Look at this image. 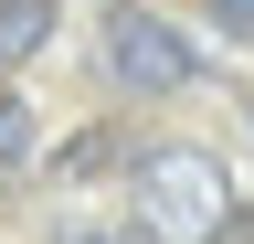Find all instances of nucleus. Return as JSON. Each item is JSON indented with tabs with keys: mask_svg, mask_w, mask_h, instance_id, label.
I'll return each instance as SVG.
<instances>
[{
	"mask_svg": "<svg viewBox=\"0 0 254 244\" xmlns=\"http://www.w3.org/2000/svg\"><path fill=\"white\" fill-rule=\"evenodd\" d=\"M201 11H212V32H222V43H244V53H254V0H201Z\"/></svg>",
	"mask_w": 254,
	"mask_h": 244,
	"instance_id": "0eeeda50",
	"label": "nucleus"
},
{
	"mask_svg": "<svg viewBox=\"0 0 254 244\" xmlns=\"http://www.w3.org/2000/svg\"><path fill=\"white\" fill-rule=\"evenodd\" d=\"M64 244H170V234H148V223H85V212H74Z\"/></svg>",
	"mask_w": 254,
	"mask_h": 244,
	"instance_id": "423d86ee",
	"label": "nucleus"
},
{
	"mask_svg": "<svg viewBox=\"0 0 254 244\" xmlns=\"http://www.w3.org/2000/svg\"><path fill=\"white\" fill-rule=\"evenodd\" d=\"M106 75L127 96H190V85H201V43H190L170 11H148V0H117L106 11Z\"/></svg>",
	"mask_w": 254,
	"mask_h": 244,
	"instance_id": "f03ea898",
	"label": "nucleus"
},
{
	"mask_svg": "<svg viewBox=\"0 0 254 244\" xmlns=\"http://www.w3.org/2000/svg\"><path fill=\"white\" fill-rule=\"evenodd\" d=\"M53 170H64V180H106V170H127V138H117V128H85Z\"/></svg>",
	"mask_w": 254,
	"mask_h": 244,
	"instance_id": "20e7f679",
	"label": "nucleus"
},
{
	"mask_svg": "<svg viewBox=\"0 0 254 244\" xmlns=\"http://www.w3.org/2000/svg\"><path fill=\"white\" fill-rule=\"evenodd\" d=\"M64 11L53 0H0V64H32V53H53Z\"/></svg>",
	"mask_w": 254,
	"mask_h": 244,
	"instance_id": "7ed1b4c3",
	"label": "nucleus"
},
{
	"mask_svg": "<svg viewBox=\"0 0 254 244\" xmlns=\"http://www.w3.org/2000/svg\"><path fill=\"white\" fill-rule=\"evenodd\" d=\"M127 202H138V223L170 234V244H201V234L233 223V180L212 170V149H148V160L127 170Z\"/></svg>",
	"mask_w": 254,
	"mask_h": 244,
	"instance_id": "f257e3e1",
	"label": "nucleus"
},
{
	"mask_svg": "<svg viewBox=\"0 0 254 244\" xmlns=\"http://www.w3.org/2000/svg\"><path fill=\"white\" fill-rule=\"evenodd\" d=\"M32 149H43V117H32V96H11V85H0V170H21Z\"/></svg>",
	"mask_w": 254,
	"mask_h": 244,
	"instance_id": "39448f33",
	"label": "nucleus"
}]
</instances>
